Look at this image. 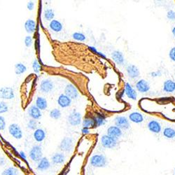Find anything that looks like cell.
I'll return each instance as SVG.
<instances>
[{
  "instance_id": "36",
  "label": "cell",
  "mask_w": 175,
  "mask_h": 175,
  "mask_svg": "<svg viewBox=\"0 0 175 175\" xmlns=\"http://www.w3.org/2000/svg\"><path fill=\"white\" fill-rule=\"evenodd\" d=\"M41 68V65L39 64L37 59H34L32 62V69H33L34 72L36 74L39 73L40 72Z\"/></svg>"
},
{
  "instance_id": "48",
  "label": "cell",
  "mask_w": 175,
  "mask_h": 175,
  "mask_svg": "<svg viewBox=\"0 0 175 175\" xmlns=\"http://www.w3.org/2000/svg\"><path fill=\"white\" fill-rule=\"evenodd\" d=\"M89 49L90 50L92 51V52H93V53H96L97 54V52H98V51L97 50V48H96L95 47H94V46H89Z\"/></svg>"
},
{
  "instance_id": "19",
  "label": "cell",
  "mask_w": 175,
  "mask_h": 175,
  "mask_svg": "<svg viewBox=\"0 0 175 175\" xmlns=\"http://www.w3.org/2000/svg\"><path fill=\"white\" fill-rule=\"evenodd\" d=\"M28 114L34 120H39L42 116L41 110L36 107V105H32L28 109Z\"/></svg>"
},
{
  "instance_id": "40",
  "label": "cell",
  "mask_w": 175,
  "mask_h": 175,
  "mask_svg": "<svg viewBox=\"0 0 175 175\" xmlns=\"http://www.w3.org/2000/svg\"><path fill=\"white\" fill-rule=\"evenodd\" d=\"M167 18L169 21H175V11H172V10H169L167 13Z\"/></svg>"
},
{
  "instance_id": "10",
  "label": "cell",
  "mask_w": 175,
  "mask_h": 175,
  "mask_svg": "<svg viewBox=\"0 0 175 175\" xmlns=\"http://www.w3.org/2000/svg\"><path fill=\"white\" fill-rule=\"evenodd\" d=\"M54 83L50 79H44L41 81L39 86V90L43 93H49L53 90Z\"/></svg>"
},
{
  "instance_id": "41",
  "label": "cell",
  "mask_w": 175,
  "mask_h": 175,
  "mask_svg": "<svg viewBox=\"0 0 175 175\" xmlns=\"http://www.w3.org/2000/svg\"><path fill=\"white\" fill-rule=\"evenodd\" d=\"M169 57L170 58L172 61H173L175 63V46L170 49L169 52Z\"/></svg>"
},
{
  "instance_id": "27",
  "label": "cell",
  "mask_w": 175,
  "mask_h": 175,
  "mask_svg": "<svg viewBox=\"0 0 175 175\" xmlns=\"http://www.w3.org/2000/svg\"><path fill=\"white\" fill-rule=\"evenodd\" d=\"M163 136L168 139H172L175 138V129L170 127H167L162 130Z\"/></svg>"
},
{
  "instance_id": "9",
  "label": "cell",
  "mask_w": 175,
  "mask_h": 175,
  "mask_svg": "<svg viewBox=\"0 0 175 175\" xmlns=\"http://www.w3.org/2000/svg\"><path fill=\"white\" fill-rule=\"evenodd\" d=\"M15 97L14 90L11 87L0 88V99L2 100H12Z\"/></svg>"
},
{
  "instance_id": "6",
  "label": "cell",
  "mask_w": 175,
  "mask_h": 175,
  "mask_svg": "<svg viewBox=\"0 0 175 175\" xmlns=\"http://www.w3.org/2000/svg\"><path fill=\"white\" fill-rule=\"evenodd\" d=\"M9 134L16 139H21L23 137V132L21 126L17 123H11L9 126Z\"/></svg>"
},
{
  "instance_id": "43",
  "label": "cell",
  "mask_w": 175,
  "mask_h": 175,
  "mask_svg": "<svg viewBox=\"0 0 175 175\" xmlns=\"http://www.w3.org/2000/svg\"><path fill=\"white\" fill-rule=\"evenodd\" d=\"M150 75H151L152 77H158V76H162V72L160 70L156 71H152V72L150 73Z\"/></svg>"
},
{
  "instance_id": "39",
  "label": "cell",
  "mask_w": 175,
  "mask_h": 175,
  "mask_svg": "<svg viewBox=\"0 0 175 175\" xmlns=\"http://www.w3.org/2000/svg\"><path fill=\"white\" fill-rule=\"evenodd\" d=\"M6 123L5 118L3 116L0 115V131L4 130L5 128H6Z\"/></svg>"
},
{
  "instance_id": "17",
  "label": "cell",
  "mask_w": 175,
  "mask_h": 175,
  "mask_svg": "<svg viewBox=\"0 0 175 175\" xmlns=\"http://www.w3.org/2000/svg\"><path fill=\"white\" fill-rule=\"evenodd\" d=\"M71 100L68 96H67L65 93L64 94H60L58 98V105L60 106L61 108H67L70 107L71 105Z\"/></svg>"
},
{
  "instance_id": "44",
  "label": "cell",
  "mask_w": 175,
  "mask_h": 175,
  "mask_svg": "<svg viewBox=\"0 0 175 175\" xmlns=\"http://www.w3.org/2000/svg\"><path fill=\"white\" fill-rule=\"evenodd\" d=\"M172 97H161L159 99V102H169V101H170Z\"/></svg>"
},
{
  "instance_id": "1",
  "label": "cell",
  "mask_w": 175,
  "mask_h": 175,
  "mask_svg": "<svg viewBox=\"0 0 175 175\" xmlns=\"http://www.w3.org/2000/svg\"><path fill=\"white\" fill-rule=\"evenodd\" d=\"M107 158L103 154H95L91 156L90 159V163L94 167H105L107 165Z\"/></svg>"
},
{
  "instance_id": "37",
  "label": "cell",
  "mask_w": 175,
  "mask_h": 175,
  "mask_svg": "<svg viewBox=\"0 0 175 175\" xmlns=\"http://www.w3.org/2000/svg\"><path fill=\"white\" fill-rule=\"evenodd\" d=\"M9 111V106L4 101H0V114L6 113Z\"/></svg>"
},
{
  "instance_id": "24",
  "label": "cell",
  "mask_w": 175,
  "mask_h": 175,
  "mask_svg": "<svg viewBox=\"0 0 175 175\" xmlns=\"http://www.w3.org/2000/svg\"><path fill=\"white\" fill-rule=\"evenodd\" d=\"M128 118H129V120L135 123H141L144 120V116L141 113L137 112L130 113L129 116H128Z\"/></svg>"
},
{
  "instance_id": "20",
  "label": "cell",
  "mask_w": 175,
  "mask_h": 175,
  "mask_svg": "<svg viewBox=\"0 0 175 175\" xmlns=\"http://www.w3.org/2000/svg\"><path fill=\"white\" fill-rule=\"evenodd\" d=\"M46 133L45 130L42 129V128H37V129L34 131L33 137L36 142L41 143L44 142V139H46Z\"/></svg>"
},
{
  "instance_id": "18",
  "label": "cell",
  "mask_w": 175,
  "mask_h": 175,
  "mask_svg": "<svg viewBox=\"0 0 175 175\" xmlns=\"http://www.w3.org/2000/svg\"><path fill=\"white\" fill-rule=\"evenodd\" d=\"M113 61L118 65H123L125 63V57L122 52L119 51H114L111 54Z\"/></svg>"
},
{
  "instance_id": "23",
  "label": "cell",
  "mask_w": 175,
  "mask_h": 175,
  "mask_svg": "<svg viewBox=\"0 0 175 175\" xmlns=\"http://www.w3.org/2000/svg\"><path fill=\"white\" fill-rule=\"evenodd\" d=\"M49 28L54 32H60L63 29V25L60 21L54 19L49 23Z\"/></svg>"
},
{
  "instance_id": "34",
  "label": "cell",
  "mask_w": 175,
  "mask_h": 175,
  "mask_svg": "<svg viewBox=\"0 0 175 175\" xmlns=\"http://www.w3.org/2000/svg\"><path fill=\"white\" fill-rule=\"evenodd\" d=\"M72 38L74 39V40L77 41H84L86 39V36L82 32H74L72 34Z\"/></svg>"
},
{
  "instance_id": "26",
  "label": "cell",
  "mask_w": 175,
  "mask_h": 175,
  "mask_svg": "<svg viewBox=\"0 0 175 175\" xmlns=\"http://www.w3.org/2000/svg\"><path fill=\"white\" fill-rule=\"evenodd\" d=\"M35 105L41 111L46 110L48 107V102L46 99L43 97H37L35 102Z\"/></svg>"
},
{
  "instance_id": "47",
  "label": "cell",
  "mask_w": 175,
  "mask_h": 175,
  "mask_svg": "<svg viewBox=\"0 0 175 175\" xmlns=\"http://www.w3.org/2000/svg\"><path fill=\"white\" fill-rule=\"evenodd\" d=\"M6 164V161L3 157L0 156V166H4Z\"/></svg>"
},
{
  "instance_id": "13",
  "label": "cell",
  "mask_w": 175,
  "mask_h": 175,
  "mask_svg": "<svg viewBox=\"0 0 175 175\" xmlns=\"http://www.w3.org/2000/svg\"><path fill=\"white\" fill-rule=\"evenodd\" d=\"M135 87H136V89L137 90L138 92L141 93H146L149 92L150 90V88H151L149 83L144 79H140L136 83Z\"/></svg>"
},
{
  "instance_id": "46",
  "label": "cell",
  "mask_w": 175,
  "mask_h": 175,
  "mask_svg": "<svg viewBox=\"0 0 175 175\" xmlns=\"http://www.w3.org/2000/svg\"><path fill=\"white\" fill-rule=\"evenodd\" d=\"M81 132H82L83 135H88L90 133V130L89 128H86V127H83L81 129Z\"/></svg>"
},
{
  "instance_id": "8",
  "label": "cell",
  "mask_w": 175,
  "mask_h": 175,
  "mask_svg": "<svg viewBox=\"0 0 175 175\" xmlns=\"http://www.w3.org/2000/svg\"><path fill=\"white\" fill-rule=\"evenodd\" d=\"M115 124L116 126L120 128L121 130H128L130 129V120L127 118L122 116H118L115 118Z\"/></svg>"
},
{
  "instance_id": "22",
  "label": "cell",
  "mask_w": 175,
  "mask_h": 175,
  "mask_svg": "<svg viewBox=\"0 0 175 175\" xmlns=\"http://www.w3.org/2000/svg\"><path fill=\"white\" fill-rule=\"evenodd\" d=\"M25 29L27 32L29 34L34 33L36 30V23L35 21H34L32 19H28L25 21V23L24 24Z\"/></svg>"
},
{
  "instance_id": "50",
  "label": "cell",
  "mask_w": 175,
  "mask_h": 175,
  "mask_svg": "<svg viewBox=\"0 0 175 175\" xmlns=\"http://www.w3.org/2000/svg\"><path fill=\"white\" fill-rule=\"evenodd\" d=\"M174 175H175V168H174Z\"/></svg>"
},
{
  "instance_id": "33",
  "label": "cell",
  "mask_w": 175,
  "mask_h": 175,
  "mask_svg": "<svg viewBox=\"0 0 175 175\" xmlns=\"http://www.w3.org/2000/svg\"><path fill=\"white\" fill-rule=\"evenodd\" d=\"M62 116L61 111L58 109H53L49 113V116L54 120L60 119Z\"/></svg>"
},
{
  "instance_id": "16",
  "label": "cell",
  "mask_w": 175,
  "mask_h": 175,
  "mask_svg": "<svg viewBox=\"0 0 175 175\" xmlns=\"http://www.w3.org/2000/svg\"><path fill=\"white\" fill-rule=\"evenodd\" d=\"M51 166V162L46 157H43L40 161L37 162L36 169L39 172H44L48 170Z\"/></svg>"
},
{
  "instance_id": "49",
  "label": "cell",
  "mask_w": 175,
  "mask_h": 175,
  "mask_svg": "<svg viewBox=\"0 0 175 175\" xmlns=\"http://www.w3.org/2000/svg\"><path fill=\"white\" fill-rule=\"evenodd\" d=\"M172 34H173V36L175 37V27H174V28H172Z\"/></svg>"
},
{
  "instance_id": "11",
  "label": "cell",
  "mask_w": 175,
  "mask_h": 175,
  "mask_svg": "<svg viewBox=\"0 0 175 175\" xmlns=\"http://www.w3.org/2000/svg\"><path fill=\"white\" fill-rule=\"evenodd\" d=\"M147 128L150 132L155 134H159L162 131V125L161 123L156 120H151L147 123Z\"/></svg>"
},
{
  "instance_id": "32",
  "label": "cell",
  "mask_w": 175,
  "mask_h": 175,
  "mask_svg": "<svg viewBox=\"0 0 175 175\" xmlns=\"http://www.w3.org/2000/svg\"><path fill=\"white\" fill-rule=\"evenodd\" d=\"M20 172L16 167H10L8 168L5 169L2 172L1 175H19Z\"/></svg>"
},
{
  "instance_id": "14",
  "label": "cell",
  "mask_w": 175,
  "mask_h": 175,
  "mask_svg": "<svg viewBox=\"0 0 175 175\" xmlns=\"http://www.w3.org/2000/svg\"><path fill=\"white\" fill-rule=\"evenodd\" d=\"M124 92L127 97L130 100H136L137 98V93L131 84L129 83H125L124 86Z\"/></svg>"
},
{
  "instance_id": "35",
  "label": "cell",
  "mask_w": 175,
  "mask_h": 175,
  "mask_svg": "<svg viewBox=\"0 0 175 175\" xmlns=\"http://www.w3.org/2000/svg\"><path fill=\"white\" fill-rule=\"evenodd\" d=\"M27 127H28V129L32 130H36L38 128V123L37 120H34V119H30L28 121V124H27Z\"/></svg>"
},
{
  "instance_id": "21",
  "label": "cell",
  "mask_w": 175,
  "mask_h": 175,
  "mask_svg": "<svg viewBox=\"0 0 175 175\" xmlns=\"http://www.w3.org/2000/svg\"><path fill=\"white\" fill-rule=\"evenodd\" d=\"M66 156L63 153H55L51 157V162L54 165H62L65 162Z\"/></svg>"
},
{
  "instance_id": "45",
  "label": "cell",
  "mask_w": 175,
  "mask_h": 175,
  "mask_svg": "<svg viewBox=\"0 0 175 175\" xmlns=\"http://www.w3.org/2000/svg\"><path fill=\"white\" fill-rule=\"evenodd\" d=\"M19 156L22 159H23L24 161H27V156H26L25 153L24 151H20L19 152Z\"/></svg>"
},
{
  "instance_id": "4",
  "label": "cell",
  "mask_w": 175,
  "mask_h": 175,
  "mask_svg": "<svg viewBox=\"0 0 175 175\" xmlns=\"http://www.w3.org/2000/svg\"><path fill=\"white\" fill-rule=\"evenodd\" d=\"M101 144L105 149H112L116 147L118 145V140L107 135H102L100 139Z\"/></svg>"
},
{
  "instance_id": "25",
  "label": "cell",
  "mask_w": 175,
  "mask_h": 175,
  "mask_svg": "<svg viewBox=\"0 0 175 175\" xmlns=\"http://www.w3.org/2000/svg\"><path fill=\"white\" fill-rule=\"evenodd\" d=\"M163 91L167 93H172L175 91V81L168 79L163 83Z\"/></svg>"
},
{
  "instance_id": "12",
  "label": "cell",
  "mask_w": 175,
  "mask_h": 175,
  "mask_svg": "<svg viewBox=\"0 0 175 175\" xmlns=\"http://www.w3.org/2000/svg\"><path fill=\"white\" fill-rule=\"evenodd\" d=\"M107 135L118 140V139H120V138L122 137L123 132L120 128L116 126V125L115 126L112 125V126H110L109 127H108L107 131Z\"/></svg>"
},
{
  "instance_id": "31",
  "label": "cell",
  "mask_w": 175,
  "mask_h": 175,
  "mask_svg": "<svg viewBox=\"0 0 175 175\" xmlns=\"http://www.w3.org/2000/svg\"><path fill=\"white\" fill-rule=\"evenodd\" d=\"M44 18L46 21L50 22L54 20V18H55V12H54L53 9H46L44 13Z\"/></svg>"
},
{
  "instance_id": "29",
  "label": "cell",
  "mask_w": 175,
  "mask_h": 175,
  "mask_svg": "<svg viewBox=\"0 0 175 175\" xmlns=\"http://www.w3.org/2000/svg\"><path fill=\"white\" fill-rule=\"evenodd\" d=\"M82 125H83V127H86V128H90V127H95L94 118L93 117L85 118L82 121Z\"/></svg>"
},
{
  "instance_id": "2",
  "label": "cell",
  "mask_w": 175,
  "mask_h": 175,
  "mask_svg": "<svg viewBox=\"0 0 175 175\" xmlns=\"http://www.w3.org/2000/svg\"><path fill=\"white\" fill-rule=\"evenodd\" d=\"M29 157L33 162H38L43 158V149L40 145H34L29 151Z\"/></svg>"
},
{
  "instance_id": "7",
  "label": "cell",
  "mask_w": 175,
  "mask_h": 175,
  "mask_svg": "<svg viewBox=\"0 0 175 175\" xmlns=\"http://www.w3.org/2000/svg\"><path fill=\"white\" fill-rule=\"evenodd\" d=\"M65 94L68 96L71 100H76L79 96V93H78L77 88L72 83H69L66 86L65 88Z\"/></svg>"
},
{
  "instance_id": "42",
  "label": "cell",
  "mask_w": 175,
  "mask_h": 175,
  "mask_svg": "<svg viewBox=\"0 0 175 175\" xmlns=\"http://www.w3.org/2000/svg\"><path fill=\"white\" fill-rule=\"evenodd\" d=\"M27 8L29 10V11H33L34 9V3L32 1H29L28 2V4H27Z\"/></svg>"
},
{
  "instance_id": "30",
  "label": "cell",
  "mask_w": 175,
  "mask_h": 175,
  "mask_svg": "<svg viewBox=\"0 0 175 175\" xmlns=\"http://www.w3.org/2000/svg\"><path fill=\"white\" fill-rule=\"evenodd\" d=\"M27 71V67L23 63H19L15 65V73L17 75L23 74Z\"/></svg>"
},
{
  "instance_id": "5",
  "label": "cell",
  "mask_w": 175,
  "mask_h": 175,
  "mask_svg": "<svg viewBox=\"0 0 175 175\" xmlns=\"http://www.w3.org/2000/svg\"><path fill=\"white\" fill-rule=\"evenodd\" d=\"M82 121V116L80 112L73 110L67 117V122L71 126H78Z\"/></svg>"
},
{
  "instance_id": "38",
  "label": "cell",
  "mask_w": 175,
  "mask_h": 175,
  "mask_svg": "<svg viewBox=\"0 0 175 175\" xmlns=\"http://www.w3.org/2000/svg\"><path fill=\"white\" fill-rule=\"evenodd\" d=\"M24 44L25 45L26 47H30V46L32 45L33 44V39L32 37V36L28 35L25 36V38L24 39Z\"/></svg>"
},
{
  "instance_id": "3",
  "label": "cell",
  "mask_w": 175,
  "mask_h": 175,
  "mask_svg": "<svg viewBox=\"0 0 175 175\" xmlns=\"http://www.w3.org/2000/svg\"><path fill=\"white\" fill-rule=\"evenodd\" d=\"M74 146V141L73 138L70 137H65L62 139L59 148L62 151L70 153L73 151Z\"/></svg>"
},
{
  "instance_id": "28",
  "label": "cell",
  "mask_w": 175,
  "mask_h": 175,
  "mask_svg": "<svg viewBox=\"0 0 175 175\" xmlns=\"http://www.w3.org/2000/svg\"><path fill=\"white\" fill-rule=\"evenodd\" d=\"M94 118L95 127H100L106 123V116L102 114H97Z\"/></svg>"
},
{
  "instance_id": "15",
  "label": "cell",
  "mask_w": 175,
  "mask_h": 175,
  "mask_svg": "<svg viewBox=\"0 0 175 175\" xmlns=\"http://www.w3.org/2000/svg\"><path fill=\"white\" fill-rule=\"evenodd\" d=\"M126 71L128 76L132 79H136L140 76V71L137 66L134 65H128L126 67Z\"/></svg>"
}]
</instances>
